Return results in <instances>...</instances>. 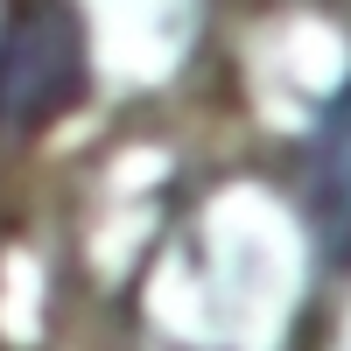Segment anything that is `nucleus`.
Here are the masks:
<instances>
[{
    "label": "nucleus",
    "instance_id": "f257e3e1",
    "mask_svg": "<svg viewBox=\"0 0 351 351\" xmlns=\"http://www.w3.org/2000/svg\"><path fill=\"white\" fill-rule=\"evenodd\" d=\"M92 43L71 0H8L0 14V134H49L84 99Z\"/></svg>",
    "mask_w": 351,
    "mask_h": 351
},
{
    "label": "nucleus",
    "instance_id": "f03ea898",
    "mask_svg": "<svg viewBox=\"0 0 351 351\" xmlns=\"http://www.w3.org/2000/svg\"><path fill=\"white\" fill-rule=\"evenodd\" d=\"M302 197H309V232H316L324 267L351 274V84L324 106V120L309 134Z\"/></svg>",
    "mask_w": 351,
    "mask_h": 351
}]
</instances>
